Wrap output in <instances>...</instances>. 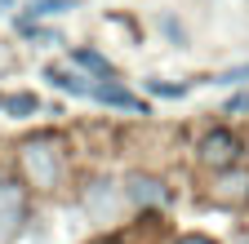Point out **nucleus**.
Wrapping results in <instances>:
<instances>
[{
	"mask_svg": "<svg viewBox=\"0 0 249 244\" xmlns=\"http://www.w3.org/2000/svg\"><path fill=\"white\" fill-rule=\"evenodd\" d=\"M178 244H213V240H209V235H182Z\"/></svg>",
	"mask_w": 249,
	"mask_h": 244,
	"instance_id": "obj_13",
	"label": "nucleus"
},
{
	"mask_svg": "<svg viewBox=\"0 0 249 244\" xmlns=\"http://www.w3.org/2000/svg\"><path fill=\"white\" fill-rule=\"evenodd\" d=\"M80 0H36V5L27 9V18L22 22H36V18H53V14H67V9H76Z\"/></svg>",
	"mask_w": 249,
	"mask_h": 244,
	"instance_id": "obj_9",
	"label": "nucleus"
},
{
	"mask_svg": "<svg viewBox=\"0 0 249 244\" xmlns=\"http://www.w3.org/2000/svg\"><path fill=\"white\" fill-rule=\"evenodd\" d=\"M240 80H249V67H231V71H218L213 76V84H240Z\"/></svg>",
	"mask_w": 249,
	"mask_h": 244,
	"instance_id": "obj_12",
	"label": "nucleus"
},
{
	"mask_svg": "<svg viewBox=\"0 0 249 244\" xmlns=\"http://www.w3.org/2000/svg\"><path fill=\"white\" fill-rule=\"evenodd\" d=\"M14 5H22V0H0V9H14Z\"/></svg>",
	"mask_w": 249,
	"mask_h": 244,
	"instance_id": "obj_14",
	"label": "nucleus"
},
{
	"mask_svg": "<svg viewBox=\"0 0 249 244\" xmlns=\"http://www.w3.org/2000/svg\"><path fill=\"white\" fill-rule=\"evenodd\" d=\"M240 138L231 133V129H209L205 138H200V164H209V169H231L236 160H240Z\"/></svg>",
	"mask_w": 249,
	"mask_h": 244,
	"instance_id": "obj_2",
	"label": "nucleus"
},
{
	"mask_svg": "<svg viewBox=\"0 0 249 244\" xmlns=\"http://www.w3.org/2000/svg\"><path fill=\"white\" fill-rule=\"evenodd\" d=\"M85 204H89V213L93 218H107L111 213V204H116V191H111V182H89V195H85Z\"/></svg>",
	"mask_w": 249,
	"mask_h": 244,
	"instance_id": "obj_7",
	"label": "nucleus"
},
{
	"mask_svg": "<svg viewBox=\"0 0 249 244\" xmlns=\"http://www.w3.org/2000/svg\"><path fill=\"white\" fill-rule=\"evenodd\" d=\"M129 200L156 209V204H165V200H169V187H165L160 178H151V173H134V178H129Z\"/></svg>",
	"mask_w": 249,
	"mask_h": 244,
	"instance_id": "obj_4",
	"label": "nucleus"
},
{
	"mask_svg": "<svg viewBox=\"0 0 249 244\" xmlns=\"http://www.w3.org/2000/svg\"><path fill=\"white\" fill-rule=\"evenodd\" d=\"M18 160H22V173H27L31 187L53 191L62 182V146H58V138H27Z\"/></svg>",
	"mask_w": 249,
	"mask_h": 244,
	"instance_id": "obj_1",
	"label": "nucleus"
},
{
	"mask_svg": "<svg viewBox=\"0 0 249 244\" xmlns=\"http://www.w3.org/2000/svg\"><path fill=\"white\" fill-rule=\"evenodd\" d=\"M71 63H76V67H85V71H93V76H107V80L116 76V67L107 63L98 49H76V53H71Z\"/></svg>",
	"mask_w": 249,
	"mask_h": 244,
	"instance_id": "obj_8",
	"label": "nucleus"
},
{
	"mask_svg": "<svg viewBox=\"0 0 249 244\" xmlns=\"http://www.w3.org/2000/svg\"><path fill=\"white\" fill-rule=\"evenodd\" d=\"M22 218H27V195L18 182H0V235L14 240L22 231Z\"/></svg>",
	"mask_w": 249,
	"mask_h": 244,
	"instance_id": "obj_3",
	"label": "nucleus"
},
{
	"mask_svg": "<svg viewBox=\"0 0 249 244\" xmlns=\"http://www.w3.org/2000/svg\"><path fill=\"white\" fill-rule=\"evenodd\" d=\"M151 94H160V98H182L187 94V84H165V80H147Z\"/></svg>",
	"mask_w": 249,
	"mask_h": 244,
	"instance_id": "obj_11",
	"label": "nucleus"
},
{
	"mask_svg": "<svg viewBox=\"0 0 249 244\" xmlns=\"http://www.w3.org/2000/svg\"><path fill=\"white\" fill-rule=\"evenodd\" d=\"M93 102L120 107V111H142V98H134L129 89H120V84H93Z\"/></svg>",
	"mask_w": 249,
	"mask_h": 244,
	"instance_id": "obj_6",
	"label": "nucleus"
},
{
	"mask_svg": "<svg viewBox=\"0 0 249 244\" xmlns=\"http://www.w3.org/2000/svg\"><path fill=\"white\" fill-rule=\"evenodd\" d=\"M5 111L22 120V115H31V111H40V98H36V94H14V98H5Z\"/></svg>",
	"mask_w": 249,
	"mask_h": 244,
	"instance_id": "obj_10",
	"label": "nucleus"
},
{
	"mask_svg": "<svg viewBox=\"0 0 249 244\" xmlns=\"http://www.w3.org/2000/svg\"><path fill=\"white\" fill-rule=\"evenodd\" d=\"M45 80H53V89H62V94H76V98H93V84L71 71V67H45Z\"/></svg>",
	"mask_w": 249,
	"mask_h": 244,
	"instance_id": "obj_5",
	"label": "nucleus"
}]
</instances>
